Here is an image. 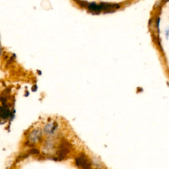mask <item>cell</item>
I'll list each match as a JSON object with an SVG mask.
<instances>
[{
    "label": "cell",
    "mask_w": 169,
    "mask_h": 169,
    "mask_svg": "<svg viewBox=\"0 0 169 169\" xmlns=\"http://www.w3.org/2000/svg\"><path fill=\"white\" fill-rule=\"evenodd\" d=\"M100 9L102 12L104 13H112L116 11L120 7V5L118 3H107V2H101L100 3Z\"/></svg>",
    "instance_id": "cell-5"
},
{
    "label": "cell",
    "mask_w": 169,
    "mask_h": 169,
    "mask_svg": "<svg viewBox=\"0 0 169 169\" xmlns=\"http://www.w3.org/2000/svg\"><path fill=\"white\" fill-rule=\"evenodd\" d=\"M75 163L79 169H93L91 160L85 153H81L75 158Z\"/></svg>",
    "instance_id": "cell-4"
},
{
    "label": "cell",
    "mask_w": 169,
    "mask_h": 169,
    "mask_svg": "<svg viewBox=\"0 0 169 169\" xmlns=\"http://www.w3.org/2000/svg\"><path fill=\"white\" fill-rule=\"evenodd\" d=\"M44 138L42 126H36L27 132L24 140V145L29 149L36 147L38 145L42 144Z\"/></svg>",
    "instance_id": "cell-1"
},
{
    "label": "cell",
    "mask_w": 169,
    "mask_h": 169,
    "mask_svg": "<svg viewBox=\"0 0 169 169\" xmlns=\"http://www.w3.org/2000/svg\"><path fill=\"white\" fill-rule=\"evenodd\" d=\"M85 6L90 11L93 13H100L101 11L100 6L99 3H97L95 2H85Z\"/></svg>",
    "instance_id": "cell-6"
},
{
    "label": "cell",
    "mask_w": 169,
    "mask_h": 169,
    "mask_svg": "<svg viewBox=\"0 0 169 169\" xmlns=\"http://www.w3.org/2000/svg\"><path fill=\"white\" fill-rule=\"evenodd\" d=\"M160 17H158L157 21H156V26L158 29V31H160Z\"/></svg>",
    "instance_id": "cell-7"
},
{
    "label": "cell",
    "mask_w": 169,
    "mask_h": 169,
    "mask_svg": "<svg viewBox=\"0 0 169 169\" xmlns=\"http://www.w3.org/2000/svg\"><path fill=\"white\" fill-rule=\"evenodd\" d=\"M1 46H0V55H1Z\"/></svg>",
    "instance_id": "cell-10"
},
{
    "label": "cell",
    "mask_w": 169,
    "mask_h": 169,
    "mask_svg": "<svg viewBox=\"0 0 169 169\" xmlns=\"http://www.w3.org/2000/svg\"><path fill=\"white\" fill-rule=\"evenodd\" d=\"M163 1L165 2H169V0H163Z\"/></svg>",
    "instance_id": "cell-9"
},
{
    "label": "cell",
    "mask_w": 169,
    "mask_h": 169,
    "mask_svg": "<svg viewBox=\"0 0 169 169\" xmlns=\"http://www.w3.org/2000/svg\"><path fill=\"white\" fill-rule=\"evenodd\" d=\"M59 122L53 119L48 120L42 126V131L46 138H57L59 134Z\"/></svg>",
    "instance_id": "cell-3"
},
{
    "label": "cell",
    "mask_w": 169,
    "mask_h": 169,
    "mask_svg": "<svg viewBox=\"0 0 169 169\" xmlns=\"http://www.w3.org/2000/svg\"><path fill=\"white\" fill-rule=\"evenodd\" d=\"M72 150V145L69 141L62 138L57 145L55 153L52 158L54 160H63L67 158Z\"/></svg>",
    "instance_id": "cell-2"
},
{
    "label": "cell",
    "mask_w": 169,
    "mask_h": 169,
    "mask_svg": "<svg viewBox=\"0 0 169 169\" xmlns=\"http://www.w3.org/2000/svg\"><path fill=\"white\" fill-rule=\"evenodd\" d=\"M164 35H165V37L167 40L169 38V26L167 27L165 29V32H164Z\"/></svg>",
    "instance_id": "cell-8"
}]
</instances>
